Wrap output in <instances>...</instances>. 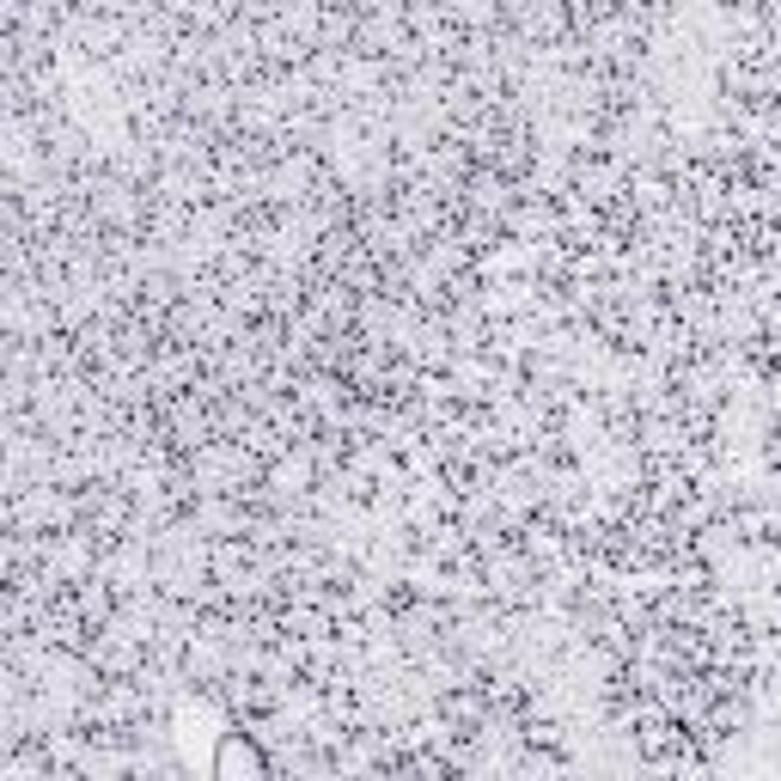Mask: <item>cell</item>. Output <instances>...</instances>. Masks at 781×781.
<instances>
[{
  "instance_id": "1",
  "label": "cell",
  "mask_w": 781,
  "mask_h": 781,
  "mask_svg": "<svg viewBox=\"0 0 781 781\" xmlns=\"http://www.w3.org/2000/svg\"><path fill=\"white\" fill-rule=\"evenodd\" d=\"M220 775H263V757H257V745L245 739V733H226V745H220Z\"/></svg>"
}]
</instances>
